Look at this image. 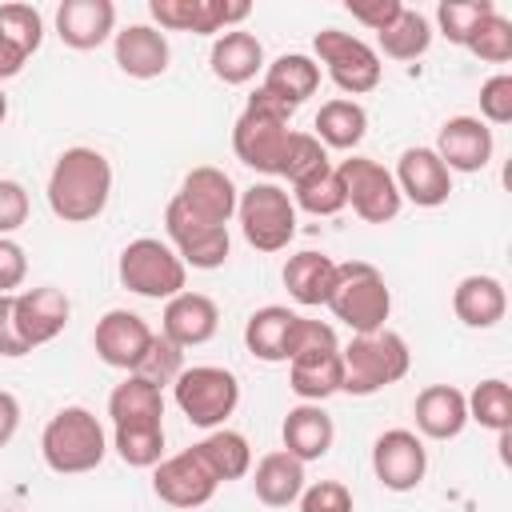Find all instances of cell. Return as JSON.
Segmentation results:
<instances>
[{"instance_id": "1", "label": "cell", "mask_w": 512, "mask_h": 512, "mask_svg": "<svg viewBox=\"0 0 512 512\" xmlns=\"http://www.w3.org/2000/svg\"><path fill=\"white\" fill-rule=\"evenodd\" d=\"M112 196V164L96 148H64L48 172V208L64 224H88L108 208Z\"/></svg>"}, {"instance_id": "2", "label": "cell", "mask_w": 512, "mask_h": 512, "mask_svg": "<svg viewBox=\"0 0 512 512\" xmlns=\"http://www.w3.org/2000/svg\"><path fill=\"white\" fill-rule=\"evenodd\" d=\"M40 456L60 476L92 472L108 456V432L96 420V412H88L84 404H68V408H60L44 424V432H40Z\"/></svg>"}, {"instance_id": "3", "label": "cell", "mask_w": 512, "mask_h": 512, "mask_svg": "<svg viewBox=\"0 0 512 512\" xmlns=\"http://www.w3.org/2000/svg\"><path fill=\"white\" fill-rule=\"evenodd\" d=\"M288 120H292V108L280 104L276 96H268L264 88H256L248 96L244 112L236 116V128H232V152H236V160L248 164L252 172L276 176L280 156H284V144L292 136Z\"/></svg>"}, {"instance_id": "4", "label": "cell", "mask_w": 512, "mask_h": 512, "mask_svg": "<svg viewBox=\"0 0 512 512\" xmlns=\"http://www.w3.org/2000/svg\"><path fill=\"white\" fill-rule=\"evenodd\" d=\"M340 360H344L340 392H348V396H372V392L404 380L412 368V352H408L404 336L392 328L352 336L348 348H340Z\"/></svg>"}, {"instance_id": "5", "label": "cell", "mask_w": 512, "mask_h": 512, "mask_svg": "<svg viewBox=\"0 0 512 512\" xmlns=\"http://www.w3.org/2000/svg\"><path fill=\"white\" fill-rule=\"evenodd\" d=\"M328 308L340 324L352 328V336H368V332L388 328L384 320L392 316V292H388L380 268H372L368 260H348V264H336V284H332Z\"/></svg>"}, {"instance_id": "6", "label": "cell", "mask_w": 512, "mask_h": 512, "mask_svg": "<svg viewBox=\"0 0 512 512\" xmlns=\"http://www.w3.org/2000/svg\"><path fill=\"white\" fill-rule=\"evenodd\" d=\"M340 384H344V360H340V340H336L332 324L304 316L300 344L288 360V388L304 404H320V400L336 396Z\"/></svg>"}, {"instance_id": "7", "label": "cell", "mask_w": 512, "mask_h": 512, "mask_svg": "<svg viewBox=\"0 0 512 512\" xmlns=\"http://www.w3.org/2000/svg\"><path fill=\"white\" fill-rule=\"evenodd\" d=\"M116 272H120V284L144 300H172L188 284L184 260L172 252V244H164L156 236H140V240L124 244Z\"/></svg>"}, {"instance_id": "8", "label": "cell", "mask_w": 512, "mask_h": 512, "mask_svg": "<svg viewBox=\"0 0 512 512\" xmlns=\"http://www.w3.org/2000/svg\"><path fill=\"white\" fill-rule=\"evenodd\" d=\"M172 396H176V408L188 416V424L212 432V428H224V420L236 412L240 380L220 364H192L176 376Z\"/></svg>"}, {"instance_id": "9", "label": "cell", "mask_w": 512, "mask_h": 512, "mask_svg": "<svg viewBox=\"0 0 512 512\" xmlns=\"http://www.w3.org/2000/svg\"><path fill=\"white\" fill-rule=\"evenodd\" d=\"M236 220L244 228V240L256 248V252H284L288 240L296 236V204L292 196L264 180V184H252L240 192L236 200Z\"/></svg>"}, {"instance_id": "10", "label": "cell", "mask_w": 512, "mask_h": 512, "mask_svg": "<svg viewBox=\"0 0 512 512\" xmlns=\"http://www.w3.org/2000/svg\"><path fill=\"white\" fill-rule=\"evenodd\" d=\"M312 52H316V64L328 68L332 84L352 100V96H364L380 84L384 76V64H380V52L352 36V32H340V28H320L316 40H312Z\"/></svg>"}, {"instance_id": "11", "label": "cell", "mask_w": 512, "mask_h": 512, "mask_svg": "<svg viewBox=\"0 0 512 512\" xmlns=\"http://www.w3.org/2000/svg\"><path fill=\"white\" fill-rule=\"evenodd\" d=\"M336 176L344 184V200L352 204V212L364 224H388L400 212V188L392 180V172L372 160V156H348L336 164Z\"/></svg>"}, {"instance_id": "12", "label": "cell", "mask_w": 512, "mask_h": 512, "mask_svg": "<svg viewBox=\"0 0 512 512\" xmlns=\"http://www.w3.org/2000/svg\"><path fill=\"white\" fill-rule=\"evenodd\" d=\"M164 228H168V244H172V252L184 260V268L212 272V268H220V264L228 260V252H232V236H228V228L192 216L176 196H172L168 208H164Z\"/></svg>"}, {"instance_id": "13", "label": "cell", "mask_w": 512, "mask_h": 512, "mask_svg": "<svg viewBox=\"0 0 512 512\" xmlns=\"http://www.w3.org/2000/svg\"><path fill=\"white\" fill-rule=\"evenodd\" d=\"M156 28L164 32H192V36H220L228 28H240L252 16V4L244 0H152L148 4Z\"/></svg>"}, {"instance_id": "14", "label": "cell", "mask_w": 512, "mask_h": 512, "mask_svg": "<svg viewBox=\"0 0 512 512\" xmlns=\"http://www.w3.org/2000/svg\"><path fill=\"white\" fill-rule=\"evenodd\" d=\"M372 472L388 492H412L420 488L428 472V448L408 428H388L372 444Z\"/></svg>"}, {"instance_id": "15", "label": "cell", "mask_w": 512, "mask_h": 512, "mask_svg": "<svg viewBox=\"0 0 512 512\" xmlns=\"http://www.w3.org/2000/svg\"><path fill=\"white\" fill-rule=\"evenodd\" d=\"M152 324L140 316V312H128V308H112L96 320V332H92V344H96V356L108 364V368H120V372H136L144 352L152 348Z\"/></svg>"}, {"instance_id": "16", "label": "cell", "mask_w": 512, "mask_h": 512, "mask_svg": "<svg viewBox=\"0 0 512 512\" xmlns=\"http://www.w3.org/2000/svg\"><path fill=\"white\" fill-rule=\"evenodd\" d=\"M216 488H220L216 476L204 468V460L192 448H184L176 456H164L152 468V492L172 508H200L216 496Z\"/></svg>"}, {"instance_id": "17", "label": "cell", "mask_w": 512, "mask_h": 512, "mask_svg": "<svg viewBox=\"0 0 512 512\" xmlns=\"http://www.w3.org/2000/svg\"><path fill=\"white\" fill-rule=\"evenodd\" d=\"M300 324H304L300 312L284 304H264L244 324V348L264 364H288L300 344Z\"/></svg>"}, {"instance_id": "18", "label": "cell", "mask_w": 512, "mask_h": 512, "mask_svg": "<svg viewBox=\"0 0 512 512\" xmlns=\"http://www.w3.org/2000/svg\"><path fill=\"white\" fill-rule=\"evenodd\" d=\"M400 200H412L416 208H440L452 196V172L432 148H404L392 172Z\"/></svg>"}, {"instance_id": "19", "label": "cell", "mask_w": 512, "mask_h": 512, "mask_svg": "<svg viewBox=\"0 0 512 512\" xmlns=\"http://www.w3.org/2000/svg\"><path fill=\"white\" fill-rule=\"evenodd\" d=\"M176 200H180V204H184L192 216H200V220H208V224L228 228V220L236 216L240 188L232 184V176H228L224 168L200 164V168H192V172L180 180Z\"/></svg>"}, {"instance_id": "20", "label": "cell", "mask_w": 512, "mask_h": 512, "mask_svg": "<svg viewBox=\"0 0 512 512\" xmlns=\"http://www.w3.org/2000/svg\"><path fill=\"white\" fill-rule=\"evenodd\" d=\"M492 148H496L492 128L480 116H452L440 124L432 152L444 160L448 172H480V168H488Z\"/></svg>"}, {"instance_id": "21", "label": "cell", "mask_w": 512, "mask_h": 512, "mask_svg": "<svg viewBox=\"0 0 512 512\" xmlns=\"http://www.w3.org/2000/svg\"><path fill=\"white\" fill-rule=\"evenodd\" d=\"M68 316H72V300L52 284L16 292V328H20V340L28 348H40V344L56 340L64 332Z\"/></svg>"}, {"instance_id": "22", "label": "cell", "mask_w": 512, "mask_h": 512, "mask_svg": "<svg viewBox=\"0 0 512 512\" xmlns=\"http://www.w3.org/2000/svg\"><path fill=\"white\" fill-rule=\"evenodd\" d=\"M220 328V308L212 296L204 292H180L172 300H164V320H160V336H168L176 348H200L216 336Z\"/></svg>"}, {"instance_id": "23", "label": "cell", "mask_w": 512, "mask_h": 512, "mask_svg": "<svg viewBox=\"0 0 512 512\" xmlns=\"http://www.w3.org/2000/svg\"><path fill=\"white\" fill-rule=\"evenodd\" d=\"M112 56L120 64L124 76L132 80H156L168 72V60H172V48H168V36L156 28V24H128L112 36Z\"/></svg>"}, {"instance_id": "24", "label": "cell", "mask_w": 512, "mask_h": 512, "mask_svg": "<svg viewBox=\"0 0 512 512\" xmlns=\"http://www.w3.org/2000/svg\"><path fill=\"white\" fill-rule=\"evenodd\" d=\"M56 36L76 52L100 48L108 36H116V4L112 0H64L56 8Z\"/></svg>"}, {"instance_id": "25", "label": "cell", "mask_w": 512, "mask_h": 512, "mask_svg": "<svg viewBox=\"0 0 512 512\" xmlns=\"http://www.w3.org/2000/svg\"><path fill=\"white\" fill-rule=\"evenodd\" d=\"M416 428L428 440H456L468 424V400L452 384H428L412 404Z\"/></svg>"}, {"instance_id": "26", "label": "cell", "mask_w": 512, "mask_h": 512, "mask_svg": "<svg viewBox=\"0 0 512 512\" xmlns=\"http://www.w3.org/2000/svg\"><path fill=\"white\" fill-rule=\"evenodd\" d=\"M280 440H284L288 456H296L300 464H312V460L328 456V448L336 440V424L320 404H296V408H288V416L280 424Z\"/></svg>"}, {"instance_id": "27", "label": "cell", "mask_w": 512, "mask_h": 512, "mask_svg": "<svg viewBox=\"0 0 512 512\" xmlns=\"http://www.w3.org/2000/svg\"><path fill=\"white\" fill-rule=\"evenodd\" d=\"M452 312L460 324L468 328H496L508 312V292L496 276H484V272H472L456 284L452 292Z\"/></svg>"}, {"instance_id": "28", "label": "cell", "mask_w": 512, "mask_h": 512, "mask_svg": "<svg viewBox=\"0 0 512 512\" xmlns=\"http://www.w3.org/2000/svg\"><path fill=\"white\" fill-rule=\"evenodd\" d=\"M208 64H212L216 80L248 84V80H256V72H264V44L252 32H244V28H228V32H220L212 40Z\"/></svg>"}, {"instance_id": "29", "label": "cell", "mask_w": 512, "mask_h": 512, "mask_svg": "<svg viewBox=\"0 0 512 512\" xmlns=\"http://www.w3.org/2000/svg\"><path fill=\"white\" fill-rule=\"evenodd\" d=\"M260 88L296 112L308 96H316V88H320V64L312 56H304V52H284L272 64H264V84Z\"/></svg>"}, {"instance_id": "30", "label": "cell", "mask_w": 512, "mask_h": 512, "mask_svg": "<svg viewBox=\"0 0 512 512\" xmlns=\"http://www.w3.org/2000/svg\"><path fill=\"white\" fill-rule=\"evenodd\" d=\"M108 416L116 428H148V424H164V392L156 384H148L144 376L128 372L112 396H108Z\"/></svg>"}, {"instance_id": "31", "label": "cell", "mask_w": 512, "mask_h": 512, "mask_svg": "<svg viewBox=\"0 0 512 512\" xmlns=\"http://www.w3.org/2000/svg\"><path fill=\"white\" fill-rule=\"evenodd\" d=\"M332 284H336V260L332 256L312 252V248L288 256V264H284V288H288V296L296 304H304V308L328 304Z\"/></svg>"}, {"instance_id": "32", "label": "cell", "mask_w": 512, "mask_h": 512, "mask_svg": "<svg viewBox=\"0 0 512 512\" xmlns=\"http://www.w3.org/2000/svg\"><path fill=\"white\" fill-rule=\"evenodd\" d=\"M252 488H256V500L268 504V508H288L300 500L304 492V464L296 456H288L284 448L268 452L256 460V472H252Z\"/></svg>"}, {"instance_id": "33", "label": "cell", "mask_w": 512, "mask_h": 512, "mask_svg": "<svg viewBox=\"0 0 512 512\" xmlns=\"http://www.w3.org/2000/svg\"><path fill=\"white\" fill-rule=\"evenodd\" d=\"M312 128H316L312 136H316L324 148L352 152V148L364 140V132H368V112H364V104H356V100H348V96H336V100L320 104Z\"/></svg>"}, {"instance_id": "34", "label": "cell", "mask_w": 512, "mask_h": 512, "mask_svg": "<svg viewBox=\"0 0 512 512\" xmlns=\"http://www.w3.org/2000/svg\"><path fill=\"white\" fill-rule=\"evenodd\" d=\"M192 452L204 460V468L216 476V484L240 480V476H248V468H252L248 436H240V432H232V428H212L200 444H192Z\"/></svg>"}, {"instance_id": "35", "label": "cell", "mask_w": 512, "mask_h": 512, "mask_svg": "<svg viewBox=\"0 0 512 512\" xmlns=\"http://www.w3.org/2000/svg\"><path fill=\"white\" fill-rule=\"evenodd\" d=\"M376 40H380V52H384L388 60H416V56H424L428 44H432V24H428L424 12H416V8L404 4V12H400Z\"/></svg>"}, {"instance_id": "36", "label": "cell", "mask_w": 512, "mask_h": 512, "mask_svg": "<svg viewBox=\"0 0 512 512\" xmlns=\"http://www.w3.org/2000/svg\"><path fill=\"white\" fill-rule=\"evenodd\" d=\"M464 400H468V420H476L480 428H488L496 436L512 432V388L500 376L480 380Z\"/></svg>"}, {"instance_id": "37", "label": "cell", "mask_w": 512, "mask_h": 512, "mask_svg": "<svg viewBox=\"0 0 512 512\" xmlns=\"http://www.w3.org/2000/svg\"><path fill=\"white\" fill-rule=\"evenodd\" d=\"M324 168H332L328 148H324L312 132H296V128H292L276 176H284L288 184H300V180H308V176H316V172H324Z\"/></svg>"}, {"instance_id": "38", "label": "cell", "mask_w": 512, "mask_h": 512, "mask_svg": "<svg viewBox=\"0 0 512 512\" xmlns=\"http://www.w3.org/2000/svg\"><path fill=\"white\" fill-rule=\"evenodd\" d=\"M292 204L312 212V216H336L348 204L344 200V184L336 176V164L316 172V176H308V180H300V184H292Z\"/></svg>"}, {"instance_id": "39", "label": "cell", "mask_w": 512, "mask_h": 512, "mask_svg": "<svg viewBox=\"0 0 512 512\" xmlns=\"http://www.w3.org/2000/svg\"><path fill=\"white\" fill-rule=\"evenodd\" d=\"M112 448L128 468H156L164 460V424L112 428Z\"/></svg>"}, {"instance_id": "40", "label": "cell", "mask_w": 512, "mask_h": 512, "mask_svg": "<svg viewBox=\"0 0 512 512\" xmlns=\"http://www.w3.org/2000/svg\"><path fill=\"white\" fill-rule=\"evenodd\" d=\"M492 12H496L492 0H440L436 4V24L448 36V44L464 48L472 40V32L480 28V20H488Z\"/></svg>"}, {"instance_id": "41", "label": "cell", "mask_w": 512, "mask_h": 512, "mask_svg": "<svg viewBox=\"0 0 512 512\" xmlns=\"http://www.w3.org/2000/svg\"><path fill=\"white\" fill-rule=\"evenodd\" d=\"M464 48L472 56H480L484 64H508L512 60V20L492 12L488 20H480V28L472 32V40Z\"/></svg>"}, {"instance_id": "42", "label": "cell", "mask_w": 512, "mask_h": 512, "mask_svg": "<svg viewBox=\"0 0 512 512\" xmlns=\"http://www.w3.org/2000/svg\"><path fill=\"white\" fill-rule=\"evenodd\" d=\"M0 32L24 52V56H32L36 48H40V40H44V16L32 8V4H0Z\"/></svg>"}, {"instance_id": "43", "label": "cell", "mask_w": 512, "mask_h": 512, "mask_svg": "<svg viewBox=\"0 0 512 512\" xmlns=\"http://www.w3.org/2000/svg\"><path fill=\"white\" fill-rule=\"evenodd\" d=\"M184 372V348H176L168 336H152V348L144 352V360H140V368H136V376H144L148 384H156L160 392H164V384H176V376Z\"/></svg>"}, {"instance_id": "44", "label": "cell", "mask_w": 512, "mask_h": 512, "mask_svg": "<svg viewBox=\"0 0 512 512\" xmlns=\"http://www.w3.org/2000/svg\"><path fill=\"white\" fill-rule=\"evenodd\" d=\"M480 120L484 124H508L512 120V76L496 72L480 84Z\"/></svg>"}, {"instance_id": "45", "label": "cell", "mask_w": 512, "mask_h": 512, "mask_svg": "<svg viewBox=\"0 0 512 512\" xmlns=\"http://www.w3.org/2000/svg\"><path fill=\"white\" fill-rule=\"evenodd\" d=\"M300 512H352V492L340 480H316L300 492Z\"/></svg>"}, {"instance_id": "46", "label": "cell", "mask_w": 512, "mask_h": 512, "mask_svg": "<svg viewBox=\"0 0 512 512\" xmlns=\"http://www.w3.org/2000/svg\"><path fill=\"white\" fill-rule=\"evenodd\" d=\"M28 220V192L20 180H0V236H12Z\"/></svg>"}, {"instance_id": "47", "label": "cell", "mask_w": 512, "mask_h": 512, "mask_svg": "<svg viewBox=\"0 0 512 512\" xmlns=\"http://www.w3.org/2000/svg\"><path fill=\"white\" fill-rule=\"evenodd\" d=\"M28 276V256L12 236H0V296H16Z\"/></svg>"}, {"instance_id": "48", "label": "cell", "mask_w": 512, "mask_h": 512, "mask_svg": "<svg viewBox=\"0 0 512 512\" xmlns=\"http://www.w3.org/2000/svg\"><path fill=\"white\" fill-rule=\"evenodd\" d=\"M348 12H352L356 24H364V28H372L380 36L404 12V4L400 0H348Z\"/></svg>"}, {"instance_id": "49", "label": "cell", "mask_w": 512, "mask_h": 512, "mask_svg": "<svg viewBox=\"0 0 512 512\" xmlns=\"http://www.w3.org/2000/svg\"><path fill=\"white\" fill-rule=\"evenodd\" d=\"M28 352L32 348L20 340V328H16V296H0V356L16 360Z\"/></svg>"}, {"instance_id": "50", "label": "cell", "mask_w": 512, "mask_h": 512, "mask_svg": "<svg viewBox=\"0 0 512 512\" xmlns=\"http://www.w3.org/2000/svg\"><path fill=\"white\" fill-rule=\"evenodd\" d=\"M16 428H20V400L0 388V448L16 436Z\"/></svg>"}, {"instance_id": "51", "label": "cell", "mask_w": 512, "mask_h": 512, "mask_svg": "<svg viewBox=\"0 0 512 512\" xmlns=\"http://www.w3.org/2000/svg\"><path fill=\"white\" fill-rule=\"evenodd\" d=\"M24 64H28V56H24V52H20V48H16V44H12L4 32H0V80L16 76Z\"/></svg>"}, {"instance_id": "52", "label": "cell", "mask_w": 512, "mask_h": 512, "mask_svg": "<svg viewBox=\"0 0 512 512\" xmlns=\"http://www.w3.org/2000/svg\"><path fill=\"white\" fill-rule=\"evenodd\" d=\"M4 116H8V96H4V88H0V124H4Z\"/></svg>"}]
</instances>
